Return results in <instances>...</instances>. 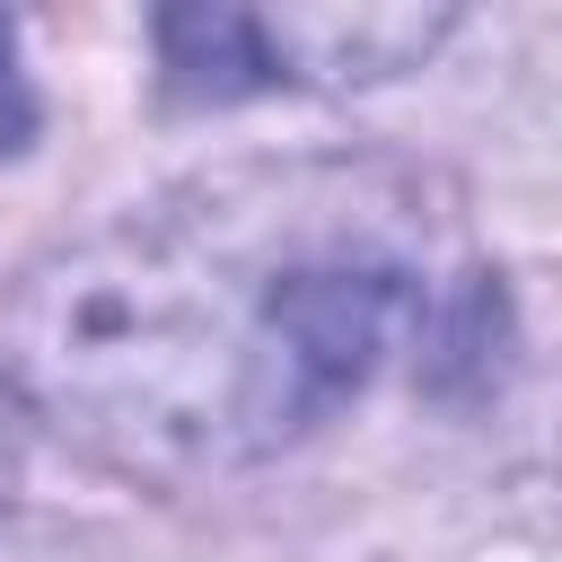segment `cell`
<instances>
[{
	"instance_id": "1",
	"label": "cell",
	"mask_w": 562,
	"mask_h": 562,
	"mask_svg": "<svg viewBox=\"0 0 562 562\" xmlns=\"http://www.w3.org/2000/svg\"><path fill=\"white\" fill-rule=\"evenodd\" d=\"M439 211L386 158H246L53 246L9 299L18 395L149 483L299 448L413 334Z\"/></svg>"
},
{
	"instance_id": "2",
	"label": "cell",
	"mask_w": 562,
	"mask_h": 562,
	"mask_svg": "<svg viewBox=\"0 0 562 562\" xmlns=\"http://www.w3.org/2000/svg\"><path fill=\"white\" fill-rule=\"evenodd\" d=\"M448 9H167L158 53L176 97H263V88H369L422 70L448 44Z\"/></svg>"
},
{
	"instance_id": "3",
	"label": "cell",
	"mask_w": 562,
	"mask_h": 562,
	"mask_svg": "<svg viewBox=\"0 0 562 562\" xmlns=\"http://www.w3.org/2000/svg\"><path fill=\"white\" fill-rule=\"evenodd\" d=\"M26 132V97H18V35H9V18H0V149Z\"/></svg>"
},
{
	"instance_id": "4",
	"label": "cell",
	"mask_w": 562,
	"mask_h": 562,
	"mask_svg": "<svg viewBox=\"0 0 562 562\" xmlns=\"http://www.w3.org/2000/svg\"><path fill=\"white\" fill-rule=\"evenodd\" d=\"M9 483H18V413L0 395V501H9Z\"/></svg>"
}]
</instances>
